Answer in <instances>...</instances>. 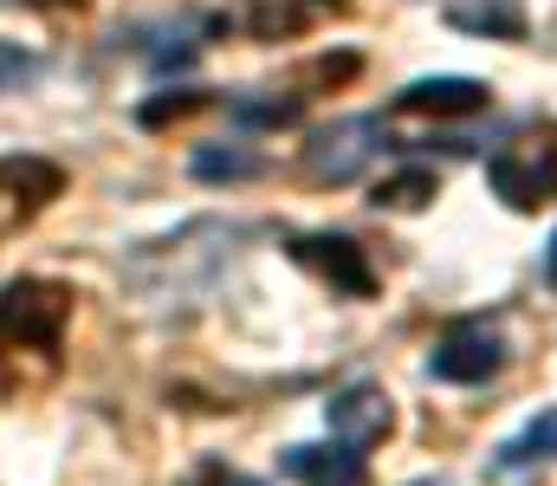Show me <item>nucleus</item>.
Listing matches in <instances>:
<instances>
[{"instance_id": "nucleus-10", "label": "nucleus", "mask_w": 557, "mask_h": 486, "mask_svg": "<svg viewBox=\"0 0 557 486\" xmlns=\"http://www.w3.org/2000/svg\"><path fill=\"white\" fill-rule=\"evenodd\" d=\"M447 20L460 33H493V39H525V13L519 0H467V7H447Z\"/></svg>"}, {"instance_id": "nucleus-6", "label": "nucleus", "mask_w": 557, "mask_h": 486, "mask_svg": "<svg viewBox=\"0 0 557 486\" xmlns=\"http://www.w3.org/2000/svg\"><path fill=\"white\" fill-rule=\"evenodd\" d=\"M292 260L311 266L318 279H331V292H350V299H370L376 292V273H370L363 247L344 240V234H298L292 240Z\"/></svg>"}, {"instance_id": "nucleus-18", "label": "nucleus", "mask_w": 557, "mask_h": 486, "mask_svg": "<svg viewBox=\"0 0 557 486\" xmlns=\"http://www.w3.org/2000/svg\"><path fill=\"white\" fill-rule=\"evenodd\" d=\"M26 7H46V13H65V7H85V0H26Z\"/></svg>"}, {"instance_id": "nucleus-8", "label": "nucleus", "mask_w": 557, "mask_h": 486, "mask_svg": "<svg viewBox=\"0 0 557 486\" xmlns=\"http://www.w3.org/2000/svg\"><path fill=\"white\" fill-rule=\"evenodd\" d=\"M486 85L480 78H416V85H403L396 91V117H473V111H486Z\"/></svg>"}, {"instance_id": "nucleus-3", "label": "nucleus", "mask_w": 557, "mask_h": 486, "mask_svg": "<svg viewBox=\"0 0 557 486\" xmlns=\"http://www.w3.org/2000/svg\"><path fill=\"white\" fill-rule=\"evenodd\" d=\"M499 363H506V337L486 319L441 331V344L428 350V376H441V383H486V376H499Z\"/></svg>"}, {"instance_id": "nucleus-19", "label": "nucleus", "mask_w": 557, "mask_h": 486, "mask_svg": "<svg viewBox=\"0 0 557 486\" xmlns=\"http://www.w3.org/2000/svg\"><path fill=\"white\" fill-rule=\"evenodd\" d=\"M545 279L557 286V234H552V253H545Z\"/></svg>"}, {"instance_id": "nucleus-20", "label": "nucleus", "mask_w": 557, "mask_h": 486, "mask_svg": "<svg viewBox=\"0 0 557 486\" xmlns=\"http://www.w3.org/2000/svg\"><path fill=\"white\" fill-rule=\"evenodd\" d=\"M421 486H428V481H421Z\"/></svg>"}, {"instance_id": "nucleus-4", "label": "nucleus", "mask_w": 557, "mask_h": 486, "mask_svg": "<svg viewBox=\"0 0 557 486\" xmlns=\"http://www.w3.org/2000/svg\"><path fill=\"white\" fill-rule=\"evenodd\" d=\"M65 188V169L46 157H0V240L20 234L33 214H46Z\"/></svg>"}, {"instance_id": "nucleus-5", "label": "nucleus", "mask_w": 557, "mask_h": 486, "mask_svg": "<svg viewBox=\"0 0 557 486\" xmlns=\"http://www.w3.org/2000/svg\"><path fill=\"white\" fill-rule=\"evenodd\" d=\"M376 137H383V117H337L331 130H318L305 144V169L318 182H350L363 162L376 157Z\"/></svg>"}, {"instance_id": "nucleus-13", "label": "nucleus", "mask_w": 557, "mask_h": 486, "mask_svg": "<svg viewBox=\"0 0 557 486\" xmlns=\"http://www.w3.org/2000/svg\"><path fill=\"white\" fill-rule=\"evenodd\" d=\"M195 111H208V91H162V98L143 104L137 117H143V130H162V124H182Z\"/></svg>"}, {"instance_id": "nucleus-2", "label": "nucleus", "mask_w": 557, "mask_h": 486, "mask_svg": "<svg viewBox=\"0 0 557 486\" xmlns=\"http://www.w3.org/2000/svg\"><path fill=\"white\" fill-rule=\"evenodd\" d=\"M486 182L506 208H545L557 201V124H539L525 137H512L506 150H493Z\"/></svg>"}, {"instance_id": "nucleus-17", "label": "nucleus", "mask_w": 557, "mask_h": 486, "mask_svg": "<svg viewBox=\"0 0 557 486\" xmlns=\"http://www.w3.org/2000/svg\"><path fill=\"white\" fill-rule=\"evenodd\" d=\"M188 486H260V481H247V474H234V468H221V461H208V468H201V474H195Z\"/></svg>"}, {"instance_id": "nucleus-12", "label": "nucleus", "mask_w": 557, "mask_h": 486, "mask_svg": "<svg viewBox=\"0 0 557 486\" xmlns=\"http://www.w3.org/2000/svg\"><path fill=\"white\" fill-rule=\"evenodd\" d=\"M557 454V409H545L539 422H525V435H512L499 448V468H532V461H552Z\"/></svg>"}, {"instance_id": "nucleus-1", "label": "nucleus", "mask_w": 557, "mask_h": 486, "mask_svg": "<svg viewBox=\"0 0 557 486\" xmlns=\"http://www.w3.org/2000/svg\"><path fill=\"white\" fill-rule=\"evenodd\" d=\"M65 324H72V286L59 279L0 286V402H26L59 376Z\"/></svg>"}, {"instance_id": "nucleus-16", "label": "nucleus", "mask_w": 557, "mask_h": 486, "mask_svg": "<svg viewBox=\"0 0 557 486\" xmlns=\"http://www.w3.org/2000/svg\"><path fill=\"white\" fill-rule=\"evenodd\" d=\"M26 72H33V52L13 46V39H0V85H13V78H26Z\"/></svg>"}, {"instance_id": "nucleus-9", "label": "nucleus", "mask_w": 557, "mask_h": 486, "mask_svg": "<svg viewBox=\"0 0 557 486\" xmlns=\"http://www.w3.org/2000/svg\"><path fill=\"white\" fill-rule=\"evenodd\" d=\"M285 474L292 481H311V486H357L363 481V454H350L344 441H331V448H292L285 454Z\"/></svg>"}, {"instance_id": "nucleus-14", "label": "nucleus", "mask_w": 557, "mask_h": 486, "mask_svg": "<svg viewBox=\"0 0 557 486\" xmlns=\"http://www.w3.org/2000/svg\"><path fill=\"white\" fill-rule=\"evenodd\" d=\"M195 175L201 182H240V175H260L253 150H195Z\"/></svg>"}, {"instance_id": "nucleus-15", "label": "nucleus", "mask_w": 557, "mask_h": 486, "mask_svg": "<svg viewBox=\"0 0 557 486\" xmlns=\"http://www.w3.org/2000/svg\"><path fill=\"white\" fill-rule=\"evenodd\" d=\"M298 26H305V13H298V7H285V0H260V7H253V33H260V39L298 33Z\"/></svg>"}, {"instance_id": "nucleus-11", "label": "nucleus", "mask_w": 557, "mask_h": 486, "mask_svg": "<svg viewBox=\"0 0 557 486\" xmlns=\"http://www.w3.org/2000/svg\"><path fill=\"white\" fill-rule=\"evenodd\" d=\"M441 195V175L434 169H403V175H389V182H376V208H389V214H416Z\"/></svg>"}, {"instance_id": "nucleus-7", "label": "nucleus", "mask_w": 557, "mask_h": 486, "mask_svg": "<svg viewBox=\"0 0 557 486\" xmlns=\"http://www.w3.org/2000/svg\"><path fill=\"white\" fill-rule=\"evenodd\" d=\"M389 428H396V409L376 383H350L344 396H331V441H344L350 454L376 448Z\"/></svg>"}]
</instances>
